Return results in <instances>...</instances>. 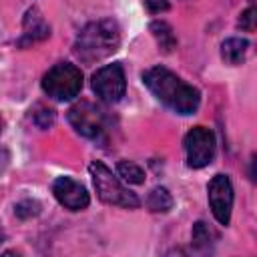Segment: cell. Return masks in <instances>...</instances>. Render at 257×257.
I'll return each mask as SVG.
<instances>
[{"instance_id": "cell-18", "label": "cell", "mask_w": 257, "mask_h": 257, "mask_svg": "<svg viewBox=\"0 0 257 257\" xmlns=\"http://www.w3.org/2000/svg\"><path fill=\"white\" fill-rule=\"evenodd\" d=\"M257 12H255V8L253 6H249L243 14H241V18H239V26L243 28V30H247V32H251V30H255V16Z\"/></svg>"}, {"instance_id": "cell-14", "label": "cell", "mask_w": 257, "mask_h": 257, "mask_svg": "<svg viewBox=\"0 0 257 257\" xmlns=\"http://www.w3.org/2000/svg\"><path fill=\"white\" fill-rule=\"evenodd\" d=\"M116 173L120 179H124L131 185H143L145 183V171L133 161H118Z\"/></svg>"}, {"instance_id": "cell-22", "label": "cell", "mask_w": 257, "mask_h": 257, "mask_svg": "<svg viewBox=\"0 0 257 257\" xmlns=\"http://www.w3.org/2000/svg\"><path fill=\"white\" fill-rule=\"evenodd\" d=\"M0 133H2V118H0Z\"/></svg>"}, {"instance_id": "cell-16", "label": "cell", "mask_w": 257, "mask_h": 257, "mask_svg": "<svg viewBox=\"0 0 257 257\" xmlns=\"http://www.w3.org/2000/svg\"><path fill=\"white\" fill-rule=\"evenodd\" d=\"M38 213H40V203L34 199H24L14 205V215L18 219H30V217H36Z\"/></svg>"}, {"instance_id": "cell-20", "label": "cell", "mask_w": 257, "mask_h": 257, "mask_svg": "<svg viewBox=\"0 0 257 257\" xmlns=\"http://www.w3.org/2000/svg\"><path fill=\"white\" fill-rule=\"evenodd\" d=\"M8 161H10V155H8V151H4V149H0V173L6 169V165H8Z\"/></svg>"}, {"instance_id": "cell-19", "label": "cell", "mask_w": 257, "mask_h": 257, "mask_svg": "<svg viewBox=\"0 0 257 257\" xmlns=\"http://www.w3.org/2000/svg\"><path fill=\"white\" fill-rule=\"evenodd\" d=\"M145 6H147L149 12L159 14V12L169 10V0H145Z\"/></svg>"}, {"instance_id": "cell-13", "label": "cell", "mask_w": 257, "mask_h": 257, "mask_svg": "<svg viewBox=\"0 0 257 257\" xmlns=\"http://www.w3.org/2000/svg\"><path fill=\"white\" fill-rule=\"evenodd\" d=\"M147 207L153 213H167L173 207V197L165 187H155L147 197Z\"/></svg>"}, {"instance_id": "cell-15", "label": "cell", "mask_w": 257, "mask_h": 257, "mask_svg": "<svg viewBox=\"0 0 257 257\" xmlns=\"http://www.w3.org/2000/svg\"><path fill=\"white\" fill-rule=\"evenodd\" d=\"M191 241H193V245H195L197 249H209V245H211V241H213V233H211V229L207 227V223L197 221V223L193 225Z\"/></svg>"}, {"instance_id": "cell-17", "label": "cell", "mask_w": 257, "mask_h": 257, "mask_svg": "<svg viewBox=\"0 0 257 257\" xmlns=\"http://www.w3.org/2000/svg\"><path fill=\"white\" fill-rule=\"evenodd\" d=\"M54 118H56L54 110H52V108H46V106H36V110H34V114H32L34 124H36L38 128H42V131L50 128V126L54 124Z\"/></svg>"}, {"instance_id": "cell-8", "label": "cell", "mask_w": 257, "mask_h": 257, "mask_svg": "<svg viewBox=\"0 0 257 257\" xmlns=\"http://www.w3.org/2000/svg\"><path fill=\"white\" fill-rule=\"evenodd\" d=\"M209 207L221 225H229L233 209V185L227 175H215L207 187Z\"/></svg>"}, {"instance_id": "cell-4", "label": "cell", "mask_w": 257, "mask_h": 257, "mask_svg": "<svg viewBox=\"0 0 257 257\" xmlns=\"http://www.w3.org/2000/svg\"><path fill=\"white\" fill-rule=\"evenodd\" d=\"M80 88H82V72L78 66L70 62H58L42 76V90L50 98L60 102L74 98L80 92Z\"/></svg>"}, {"instance_id": "cell-2", "label": "cell", "mask_w": 257, "mask_h": 257, "mask_svg": "<svg viewBox=\"0 0 257 257\" xmlns=\"http://www.w3.org/2000/svg\"><path fill=\"white\" fill-rule=\"evenodd\" d=\"M120 44V28L112 18L88 22L74 40V54L84 64H94L116 52Z\"/></svg>"}, {"instance_id": "cell-10", "label": "cell", "mask_w": 257, "mask_h": 257, "mask_svg": "<svg viewBox=\"0 0 257 257\" xmlns=\"http://www.w3.org/2000/svg\"><path fill=\"white\" fill-rule=\"evenodd\" d=\"M50 36V26L48 22L44 20V16L40 14L38 8H30L26 14H24V20H22V36L18 38V46L26 48V46H32L36 42H42Z\"/></svg>"}, {"instance_id": "cell-21", "label": "cell", "mask_w": 257, "mask_h": 257, "mask_svg": "<svg viewBox=\"0 0 257 257\" xmlns=\"http://www.w3.org/2000/svg\"><path fill=\"white\" fill-rule=\"evenodd\" d=\"M4 241V233H2V229H0V243Z\"/></svg>"}, {"instance_id": "cell-6", "label": "cell", "mask_w": 257, "mask_h": 257, "mask_svg": "<svg viewBox=\"0 0 257 257\" xmlns=\"http://www.w3.org/2000/svg\"><path fill=\"white\" fill-rule=\"evenodd\" d=\"M92 90L94 94L104 100V102H118L124 96L126 90V78H124V70L118 62L100 66L94 74H92Z\"/></svg>"}, {"instance_id": "cell-1", "label": "cell", "mask_w": 257, "mask_h": 257, "mask_svg": "<svg viewBox=\"0 0 257 257\" xmlns=\"http://www.w3.org/2000/svg\"><path fill=\"white\" fill-rule=\"evenodd\" d=\"M143 82L167 108H171L177 114L187 116L199 108L201 102L199 90L165 66H153L145 70Z\"/></svg>"}, {"instance_id": "cell-7", "label": "cell", "mask_w": 257, "mask_h": 257, "mask_svg": "<svg viewBox=\"0 0 257 257\" xmlns=\"http://www.w3.org/2000/svg\"><path fill=\"white\" fill-rule=\"evenodd\" d=\"M215 135L207 126H195L185 135V153L187 165L191 169L207 167L215 157Z\"/></svg>"}, {"instance_id": "cell-11", "label": "cell", "mask_w": 257, "mask_h": 257, "mask_svg": "<svg viewBox=\"0 0 257 257\" xmlns=\"http://www.w3.org/2000/svg\"><path fill=\"white\" fill-rule=\"evenodd\" d=\"M247 48H249V42L245 38H227L223 44H221V58L227 62V64H241L245 60V54H247Z\"/></svg>"}, {"instance_id": "cell-9", "label": "cell", "mask_w": 257, "mask_h": 257, "mask_svg": "<svg viewBox=\"0 0 257 257\" xmlns=\"http://www.w3.org/2000/svg\"><path fill=\"white\" fill-rule=\"evenodd\" d=\"M52 195L68 211H82L90 203V197H88L84 185H80L78 181H74L70 177H58V179H54V183H52Z\"/></svg>"}, {"instance_id": "cell-5", "label": "cell", "mask_w": 257, "mask_h": 257, "mask_svg": "<svg viewBox=\"0 0 257 257\" xmlns=\"http://www.w3.org/2000/svg\"><path fill=\"white\" fill-rule=\"evenodd\" d=\"M68 122L72 124V128L92 141L102 143L106 137V126H108V118L104 114L102 108H98L96 104L88 102V100H80L74 106L68 108Z\"/></svg>"}, {"instance_id": "cell-12", "label": "cell", "mask_w": 257, "mask_h": 257, "mask_svg": "<svg viewBox=\"0 0 257 257\" xmlns=\"http://www.w3.org/2000/svg\"><path fill=\"white\" fill-rule=\"evenodd\" d=\"M151 32L157 40V44L161 46L163 52H171L177 46V36L173 32V28L165 22V20H155L151 22Z\"/></svg>"}, {"instance_id": "cell-3", "label": "cell", "mask_w": 257, "mask_h": 257, "mask_svg": "<svg viewBox=\"0 0 257 257\" xmlns=\"http://www.w3.org/2000/svg\"><path fill=\"white\" fill-rule=\"evenodd\" d=\"M88 171H90V177H92L96 195H98V199L102 203L114 205V207H124V209H137L141 205L139 197L131 189H126L118 181V177H114L112 171L104 163L92 161L88 165Z\"/></svg>"}]
</instances>
